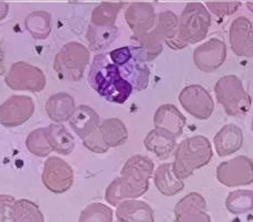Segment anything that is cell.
<instances>
[{
    "instance_id": "obj_1",
    "label": "cell",
    "mask_w": 253,
    "mask_h": 222,
    "mask_svg": "<svg viewBox=\"0 0 253 222\" xmlns=\"http://www.w3.org/2000/svg\"><path fill=\"white\" fill-rule=\"evenodd\" d=\"M154 173V162L148 156L133 155L126 161L120 178L111 182L105 191L108 204L117 207L125 200H135L146 193Z\"/></svg>"
},
{
    "instance_id": "obj_2",
    "label": "cell",
    "mask_w": 253,
    "mask_h": 222,
    "mask_svg": "<svg viewBox=\"0 0 253 222\" xmlns=\"http://www.w3.org/2000/svg\"><path fill=\"white\" fill-rule=\"evenodd\" d=\"M89 85L106 101L124 104L133 92V86L122 74L120 67L112 62L108 54L95 56L88 75Z\"/></svg>"
},
{
    "instance_id": "obj_3",
    "label": "cell",
    "mask_w": 253,
    "mask_h": 222,
    "mask_svg": "<svg viewBox=\"0 0 253 222\" xmlns=\"http://www.w3.org/2000/svg\"><path fill=\"white\" fill-rule=\"evenodd\" d=\"M211 26V16L202 2H189L178 18L177 37L169 47L183 49L206 39Z\"/></svg>"
},
{
    "instance_id": "obj_4",
    "label": "cell",
    "mask_w": 253,
    "mask_h": 222,
    "mask_svg": "<svg viewBox=\"0 0 253 222\" xmlns=\"http://www.w3.org/2000/svg\"><path fill=\"white\" fill-rule=\"evenodd\" d=\"M173 169L180 180L190 178L196 170L206 167L213 156V150L209 138L194 135L183 140L174 151Z\"/></svg>"
},
{
    "instance_id": "obj_5",
    "label": "cell",
    "mask_w": 253,
    "mask_h": 222,
    "mask_svg": "<svg viewBox=\"0 0 253 222\" xmlns=\"http://www.w3.org/2000/svg\"><path fill=\"white\" fill-rule=\"evenodd\" d=\"M217 102L230 116H241L249 113L252 98L244 89L241 80L235 75L221 77L214 85Z\"/></svg>"
},
{
    "instance_id": "obj_6",
    "label": "cell",
    "mask_w": 253,
    "mask_h": 222,
    "mask_svg": "<svg viewBox=\"0 0 253 222\" xmlns=\"http://www.w3.org/2000/svg\"><path fill=\"white\" fill-rule=\"evenodd\" d=\"M90 59L87 47L77 42L67 43L62 47L54 59V69L60 80L78 82L84 76Z\"/></svg>"
},
{
    "instance_id": "obj_7",
    "label": "cell",
    "mask_w": 253,
    "mask_h": 222,
    "mask_svg": "<svg viewBox=\"0 0 253 222\" xmlns=\"http://www.w3.org/2000/svg\"><path fill=\"white\" fill-rule=\"evenodd\" d=\"M5 82L12 90L39 93L45 89L46 76L37 66L26 62H17L11 65Z\"/></svg>"
},
{
    "instance_id": "obj_8",
    "label": "cell",
    "mask_w": 253,
    "mask_h": 222,
    "mask_svg": "<svg viewBox=\"0 0 253 222\" xmlns=\"http://www.w3.org/2000/svg\"><path fill=\"white\" fill-rule=\"evenodd\" d=\"M74 178L73 168L58 156H49L43 163L42 181L50 192L56 194L67 192L74 184Z\"/></svg>"
},
{
    "instance_id": "obj_9",
    "label": "cell",
    "mask_w": 253,
    "mask_h": 222,
    "mask_svg": "<svg viewBox=\"0 0 253 222\" xmlns=\"http://www.w3.org/2000/svg\"><path fill=\"white\" fill-rule=\"evenodd\" d=\"M216 179L229 188L250 185L253 182V161L240 155L221 162L216 168Z\"/></svg>"
},
{
    "instance_id": "obj_10",
    "label": "cell",
    "mask_w": 253,
    "mask_h": 222,
    "mask_svg": "<svg viewBox=\"0 0 253 222\" xmlns=\"http://www.w3.org/2000/svg\"><path fill=\"white\" fill-rule=\"evenodd\" d=\"M178 102L184 111L200 121L209 120L214 111V102L210 93L198 84L184 87L178 95Z\"/></svg>"
},
{
    "instance_id": "obj_11",
    "label": "cell",
    "mask_w": 253,
    "mask_h": 222,
    "mask_svg": "<svg viewBox=\"0 0 253 222\" xmlns=\"http://www.w3.org/2000/svg\"><path fill=\"white\" fill-rule=\"evenodd\" d=\"M35 112V103L26 95H14L0 105V124L17 128L25 124Z\"/></svg>"
},
{
    "instance_id": "obj_12",
    "label": "cell",
    "mask_w": 253,
    "mask_h": 222,
    "mask_svg": "<svg viewBox=\"0 0 253 222\" xmlns=\"http://www.w3.org/2000/svg\"><path fill=\"white\" fill-rule=\"evenodd\" d=\"M228 49L224 42L217 38L209 39L193 51V62L200 71L212 73L224 64Z\"/></svg>"
},
{
    "instance_id": "obj_13",
    "label": "cell",
    "mask_w": 253,
    "mask_h": 222,
    "mask_svg": "<svg viewBox=\"0 0 253 222\" xmlns=\"http://www.w3.org/2000/svg\"><path fill=\"white\" fill-rule=\"evenodd\" d=\"M125 20L134 34L133 38H139L155 28L158 16L151 3L134 2L126 9Z\"/></svg>"
},
{
    "instance_id": "obj_14",
    "label": "cell",
    "mask_w": 253,
    "mask_h": 222,
    "mask_svg": "<svg viewBox=\"0 0 253 222\" xmlns=\"http://www.w3.org/2000/svg\"><path fill=\"white\" fill-rule=\"evenodd\" d=\"M174 222H211L206 199L198 192H191L181 199L174 208Z\"/></svg>"
},
{
    "instance_id": "obj_15",
    "label": "cell",
    "mask_w": 253,
    "mask_h": 222,
    "mask_svg": "<svg viewBox=\"0 0 253 222\" xmlns=\"http://www.w3.org/2000/svg\"><path fill=\"white\" fill-rule=\"evenodd\" d=\"M230 46L239 57L253 58V25L247 17H238L230 26Z\"/></svg>"
},
{
    "instance_id": "obj_16",
    "label": "cell",
    "mask_w": 253,
    "mask_h": 222,
    "mask_svg": "<svg viewBox=\"0 0 253 222\" xmlns=\"http://www.w3.org/2000/svg\"><path fill=\"white\" fill-rule=\"evenodd\" d=\"M185 124L186 117L173 104H163L155 111V128L167 131L176 138L183 134V129H184Z\"/></svg>"
},
{
    "instance_id": "obj_17",
    "label": "cell",
    "mask_w": 253,
    "mask_h": 222,
    "mask_svg": "<svg viewBox=\"0 0 253 222\" xmlns=\"http://www.w3.org/2000/svg\"><path fill=\"white\" fill-rule=\"evenodd\" d=\"M116 218L121 222H154L155 212L146 202L125 200L117 206Z\"/></svg>"
},
{
    "instance_id": "obj_18",
    "label": "cell",
    "mask_w": 253,
    "mask_h": 222,
    "mask_svg": "<svg viewBox=\"0 0 253 222\" xmlns=\"http://www.w3.org/2000/svg\"><path fill=\"white\" fill-rule=\"evenodd\" d=\"M216 153L221 158L238 152L243 145V132L235 124H226L213 138Z\"/></svg>"
},
{
    "instance_id": "obj_19",
    "label": "cell",
    "mask_w": 253,
    "mask_h": 222,
    "mask_svg": "<svg viewBox=\"0 0 253 222\" xmlns=\"http://www.w3.org/2000/svg\"><path fill=\"white\" fill-rule=\"evenodd\" d=\"M69 124L81 140L84 141L99 129L100 117L91 107L81 105L76 108L72 119L69 120Z\"/></svg>"
},
{
    "instance_id": "obj_20",
    "label": "cell",
    "mask_w": 253,
    "mask_h": 222,
    "mask_svg": "<svg viewBox=\"0 0 253 222\" xmlns=\"http://www.w3.org/2000/svg\"><path fill=\"white\" fill-rule=\"evenodd\" d=\"M76 108L75 99L72 95L65 92L51 95L45 104V110L48 117L57 124L71 120Z\"/></svg>"
},
{
    "instance_id": "obj_21",
    "label": "cell",
    "mask_w": 253,
    "mask_h": 222,
    "mask_svg": "<svg viewBox=\"0 0 253 222\" xmlns=\"http://www.w3.org/2000/svg\"><path fill=\"white\" fill-rule=\"evenodd\" d=\"M144 146L160 160H167L176 149V137L162 129H154L144 138Z\"/></svg>"
},
{
    "instance_id": "obj_22",
    "label": "cell",
    "mask_w": 253,
    "mask_h": 222,
    "mask_svg": "<svg viewBox=\"0 0 253 222\" xmlns=\"http://www.w3.org/2000/svg\"><path fill=\"white\" fill-rule=\"evenodd\" d=\"M154 184L159 192L167 197L180 193L184 189V182L178 179L173 169V163H164L155 170Z\"/></svg>"
},
{
    "instance_id": "obj_23",
    "label": "cell",
    "mask_w": 253,
    "mask_h": 222,
    "mask_svg": "<svg viewBox=\"0 0 253 222\" xmlns=\"http://www.w3.org/2000/svg\"><path fill=\"white\" fill-rule=\"evenodd\" d=\"M46 130V135L51 149L60 155H69L75 149V140L64 125L50 124Z\"/></svg>"
},
{
    "instance_id": "obj_24",
    "label": "cell",
    "mask_w": 253,
    "mask_h": 222,
    "mask_svg": "<svg viewBox=\"0 0 253 222\" xmlns=\"http://www.w3.org/2000/svg\"><path fill=\"white\" fill-rule=\"evenodd\" d=\"M99 132L108 149L123 145L128 140V130L117 117L104 120L99 126Z\"/></svg>"
},
{
    "instance_id": "obj_25",
    "label": "cell",
    "mask_w": 253,
    "mask_h": 222,
    "mask_svg": "<svg viewBox=\"0 0 253 222\" xmlns=\"http://www.w3.org/2000/svg\"><path fill=\"white\" fill-rule=\"evenodd\" d=\"M120 32L116 26H95L89 25L87 30V42L91 50H100L106 48L119 37Z\"/></svg>"
},
{
    "instance_id": "obj_26",
    "label": "cell",
    "mask_w": 253,
    "mask_h": 222,
    "mask_svg": "<svg viewBox=\"0 0 253 222\" xmlns=\"http://www.w3.org/2000/svg\"><path fill=\"white\" fill-rule=\"evenodd\" d=\"M25 26L35 39L43 41L51 32V17L45 10L34 11L26 17Z\"/></svg>"
},
{
    "instance_id": "obj_27",
    "label": "cell",
    "mask_w": 253,
    "mask_h": 222,
    "mask_svg": "<svg viewBox=\"0 0 253 222\" xmlns=\"http://www.w3.org/2000/svg\"><path fill=\"white\" fill-rule=\"evenodd\" d=\"M12 222H45L42 212L36 203L27 199L16 200Z\"/></svg>"
},
{
    "instance_id": "obj_28",
    "label": "cell",
    "mask_w": 253,
    "mask_h": 222,
    "mask_svg": "<svg viewBox=\"0 0 253 222\" xmlns=\"http://www.w3.org/2000/svg\"><path fill=\"white\" fill-rule=\"evenodd\" d=\"M225 208L233 215H242L253 210V191L237 190L230 192L225 199Z\"/></svg>"
},
{
    "instance_id": "obj_29",
    "label": "cell",
    "mask_w": 253,
    "mask_h": 222,
    "mask_svg": "<svg viewBox=\"0 0 253 222\" xmlns=\"http://www.w3.org/2000/svg\"><path fill=\"white\" fill-rule=\"evenodd\" d=\"M123 6V2H103L91 12V25L114 26L119 12Z\"/></svg>"
},
{
    "instance_id": "obj_30",
    "label": "cell",
    "mask_w": 253,
    "mask_h": 222,
    "mask_svg": "<svg viewBox=\"0 0 253 222\" xmlns=\"http://www.w3.org/2000/svg\"><path fill=\"white\" fill-rule=\"evenodd\" d=\"M26 147L37 158H46L51 152H54L47 138L45 128L36 129L28 134L26 138Z\"/></svg>"
},
{
    "instance_id": "obj_31",
    "label": "cell",
    "mask_w": 253,
    "mask_h": 222,
    "mask_svg": "<svg viewBox=\"0 0 253 222\" xmlns=\"http://www.w3.org/2000/svg\"><path fill=\"white\" fill-rule=\"evenodd\" d=\"M78 222H113V210L104 203H90L82 211Z\"/></svg>"
},
{
    "instance_id": "obj_32",
    "label": "cell",
    "mask_w": 253,
    "mask_h": 222,
    "mask_svg": "<svg viewBox=\"0 0 253 222\" xmlns=\"http://www.w3.org/2000/svg\"><path fill=\"white\" fill-rule=\"evenodd\" d=\"M206 3L208 10L219 18L233 15L241 7L240 1H207Z\"/></svg>"
},
{
    "instance_id": "obj_33",
    "label": "cell",
    "mask_w": 253,
    "mask_h": 222,
    "mask_svg": "<svg viewBox=\"0 0 253 222\" xmlns=\"http://www.w3.org/2000/svg\"><path fill=\"white\" fill-rule=\"evenodd\" d=\"M16 199L11 195L0 194V222H12V210Z\"/></svg>"
},
{
    "instance_id": "obj_34",
    "label": "cell",
    "mask_w": 253,
    "mask_h": 222,
    "mask_svg": "<svg viewBox=\"0 0 253 222\" xmlns=\"http://www.w3.org/2000/svg\"><path fill=\"white\" fill-rule=\"evenodd\" d=\"M83 143H84V145L87 149L91 152H95V153H106L110 150L103 140L99 129L91 134L89 137H87L86 140L83 141Z\"/></svg>"
},
{
    "instance_id": "obj_35",
    "label": "cell",
    "mask_w": 253,
    "mask_h": 222,
    "mask_svg": "<svg viewBox=\"0 0 253 222\" xmlns=\"http://www.w3.org/2000/svg\"><path fill=\"white\" fill-rule=\"evenodd\" d=\"M5 74V53L1 48V44H0V77Z\"/></svg>"
},
{
    "instance_id": "obj_36",
    "label": "cell",
    "mask_w": 253,
    "mask_h": 222,
    "mask_svg": "<svg viewBox=\"0 0 253 222\" xmlns=\"http://www.w3.org/2000/svg\"><path fill=\"white\" fill-rule=\"evenodd\" d=\"M7 11H8V5H7V3L0 2V19L5 18L6 15H7Z\"/></svg>"
},
{
    "instance_id": "obj_37",
    "label": "cell",
    "mask_w": 253,
    "mask_h": 222,
    "mask_svg": "<svg viewBox=\"0 0 253 222\" xmlns=\"http://www.w3.org/2000/svg\"><path fill=\"white\" fill-rule=\"evenodd\" d=\"M247 7L253 12V1H248L247 2Z\"/></svg>"
},
{
    "instance_id": "obj_38",
    "label": "cell",
    "mask_w": 253,
    "mask_h": 222,
    "mask_svg": "<svg viewBox=\"0 0 253 222\" xmlns=\"http://www.w3.org/2000/svg\"><path fill=\"white\" fill-rule=\"evenodd\" d=\"M251 130H252V132H253V119L251 121Z\"/></svg>"
}]
</instances>
